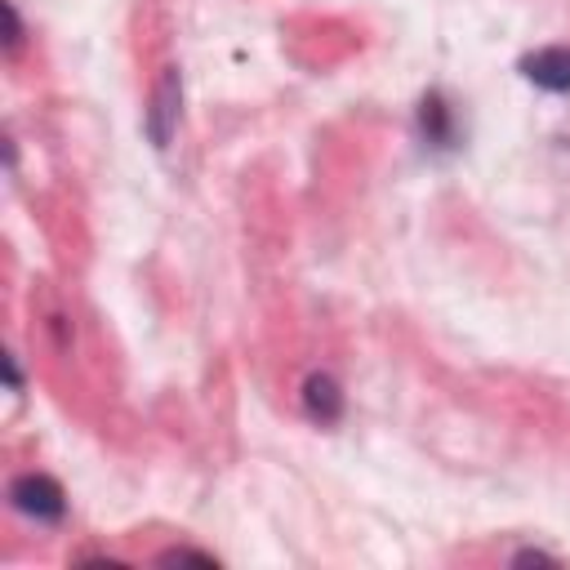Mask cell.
Masks as SVG:
<instances>
[{
  "mask_svg": "<svg viewBox=\"0 0 570 570\" xmlns=\"http://www.w3.org/2000/svg\"><path fill=\"white\" fill-rule=\"evenodd\" d=\"M521 76L539 89H552V94H570V49L566 45H548V49H534L521 58Z\"/></svg>",
  "mask_w": 570,
  "mask_h": 570,
  "instance_id": "3957f363",
  "label": "cell"
},
{
  "mask_svg": "<svg viewBox=\"0 0 570 570\" xmlns=\"http://www.w3.org/2000/svg\"><path fill=\"white\" fill-rule=\"evenodd\" d=\"M4 18H9V36H4V45H9V49H18V40H22V22H18V9H13V4H4Z\"/></svg>",
  "mask_w": 570,
  "mask_h": 570,
  "instance_id": "52a82bcc",
  "label": "cell"
},
{
  "mask_svg": "<svg viewBox=\"0 0 570 570\" xmlns=\"http://www.w3.org/2000/svg\"><path fill=\"white\" fill-rule=\"evenodd\" d=\"M9 499H13L18 512H27V517H36V521H62V512H67L62 485H58L53 476H45V472H22V476H13Z\"/></svg>",
  "mask_w": 570,
  "mask_h": 570,
  "instance_id": "6da1fadb",
  "label": "cell"
},
{
  "mask_svg": "<svg viewBox=\"0 0 570 570\" xmlns=\"http://www.w3.org/2000/svg\"><path fill=\"white\" fill-rule=\"evenodd\" d=\"M178 102H183V80H178V67H169L151 94V107H147V134L156 147H169V134L178 125Z\"/></svg>",
  "mask_w": 570,
  "mask_h": 570,
  "instance_id": "7a4b0ae2",
  "label": "cell"
},
{
  "mask_svg": "<svg viewBox=\"0 0 570 570\" xmlns=\"http://www.w3.org/2000/svg\"><path fill=\"white\" fill-rule=\"evenodd\" d=\"M512 561H517V566H530V561H539V566H552V557H548V552H517Z\"/></svg>",
  "mask_w": 570,
  "mask_h": 570,
  "instance_id": "ba28073f",
  "label": "cell"
},
{
  "mask_svg": "<svg viewBox=\"0 0 570 570\" xmlns=\"http://www.w3.org/2000/svg\"><path fill=\"white\" fill-rule=\"evenodd\" d=\"M419 129H423V138H428L432 147H454L459 129H454V111L445 107L441 94H428V98L419 102Z\"/></svg>",
  "mask_w": 570,
  "mask_h": 570,
  "instance_id": "5b68a950",
  "label": "cell"
},
{
  "mask_svg": "<svg viewBox=\"0 0 570 570\" xmlns=\"http://www.w3.org/2000/svg\"><path fill=\"white\" fill-rule=\"evenodd\" d=\"M160 561H169V566H187V561H196V566H218L209 552H187V548H174V552H165Z\"/></svg>",
  "mask_w": 570,
  "mask_h": 570,
  "instance_id": "8992f818",
  "label": "cell"
},
{
  "mask_svg": "<svg viewBox=\"0 0 570 570\" xmlns=\"http://www.w3.org/2000/svg\"><path fill=\"white\" fill-rule=\"evenodd\" d=\"M303 405H307V414L321 419V423H338V419H343V392H338V383H334L330 374H307V383H303Z\"/></svg>",
  "mask_w": 570,
  "mask_h": 570,
  "instance_id": "277c9868",
  "label": "cell"
}]
</instances>
